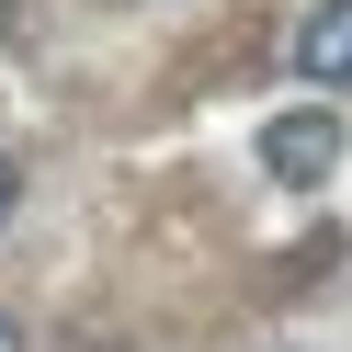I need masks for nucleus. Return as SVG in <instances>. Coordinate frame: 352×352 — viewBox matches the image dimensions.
Masks as SVG:
<instances>
[{"instance_id": "f257e3e1", "label": "nucleus", "mask_w": 352, "mask_h": 352, "mask_svg": "<svg viewBox=\"0 0 352 352\" xmlns=\"http://www.w3.org/2000/svg\"><path fill=\"white\" fill-rule=\"evenodd\" d=\"M261 170H273V182H329V170H341V114H273L261 125Z\"/></svg>"}, {"instance_id": "f03ea898", "label": "nucleus", "mask_w": 352, "mask_h": 352, "mask_svg": "<svg viewBox=\"0 0 352 352\" xmlns=\"http://www.w3.org/2000/svg\"><path fill=\"white\" fill-rule=\"evenodd\" d=\"M296 80H318V91H352V0H318L296 23Z\"/></svg>"}, {"instance_id": "7ed1b4c3", "label": "nucleus", "mask_w": 352, "mask_h": 352, "mask_svg": "<svg viewBox=\"0 0 352 352\" xmlns=\"http://www.w3.org/2000/svg\"><path fill=\"white\" fill-rule=\"evenodd\" d=\"M12 205H23V170H12V148H0V228H12Z\"/></svg>"}, {"instance_id": "20e7f679", "label": "nucleus", "mask_w": 352, "mask_h": 352, "mask_svg": "<svg viewBox=\"0 0 352 352\" xmlns=\"http://www.w3.org/2000/svg\"><path fill=\"white\" fill-rule=\"evenodd\" d=\"M34 23V0H0V46H12V34H23Z\"/></svg>"}, {"instance_id": "39448f33", "label": "nucleus", "mask_w": 352, "mask_h": 352, "mask_svg": "<svg viewBox=\"0 0 352 352\" xmlns=\"http://www.w3.org/2000/svg\"><path fill=\"white\" fill-rule=\"evenodd\" d=\"M0 352H23V329H12V318H0Z\"/></svg>"}]
</instances>
